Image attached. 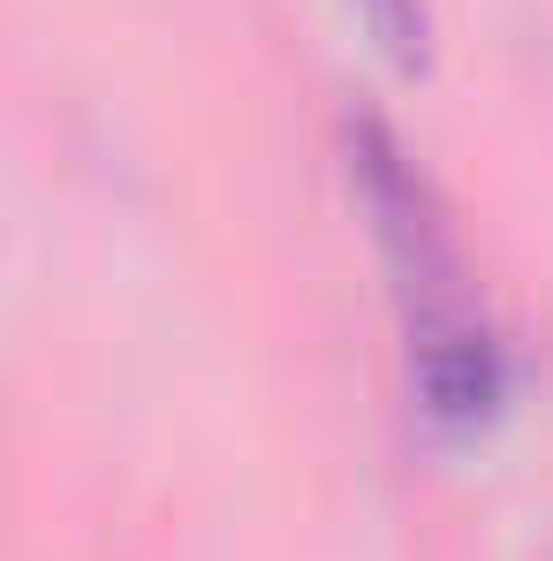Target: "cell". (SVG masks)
Listing matches in <instances>:
<instances>
[{"mask_svg": "<svg viewBox=\"0 0 553 561\" xmlns=\"http://www.w3.org/2000/svg\"><path fill=\"white\" fill-rule=\"evenodd\" d=\"M357 15H365L371 46L394 61V69H433V8L425 0H349Z\"/></svg>", "mask_w": 553, "mask_h": 561, "instance_id": "obj_2", "label": "cell"}, {"mask_svg": "<svg viewBox=\"0 0 553 561\" xmlns=\"http://www.w3.org/2000/svg\"><path fill=\"white\" fill-rule=\"evenodd\" d=\"M342 175H349V197H357L371 243H379V266H387L417 417L448 440L485 433L508 402V342L470 274V251H462L440 183L365 106L342 114Z\"/></svg>", "mask_w": 553, "mask_h": 561, "instance_id": "obj_1", "label": "cell"}]
</instances>
